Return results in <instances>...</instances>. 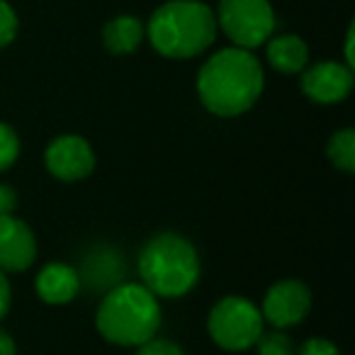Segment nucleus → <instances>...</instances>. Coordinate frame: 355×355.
<instances>
[{
	"label": "nucleus",
	"mask_w": 355,
	"mask_h": 355,
	"mask_svg": "<svg viewBox=\"0 0 355 355\" xmlns=\"http://www.w3.org/2000/svg\"><path fill=\"white\" fill-rule=\"evenodd\" d=\"M217 37V15L198 0H171L148 20V40L168 59H193Z\"/></svg>",
	"instance_id": "4"
},
{
	"label": "nucleus",
	"mask_w": 355,
	"mask_h": 355,
	"mask_svg": "<svg viewBox=\"0 0 355 355\" xmlns=\"http://www.w3.org/2000/svg\"><path fill=\"white\" fill-rule=\"evenodd\" d=\"M0 355H17L15 338L6 329H0Z\"/></svg>",
	"instance_id": "23"
},
{
	"label": "nucleus",
	"mask_w": 355,
	"mask_h": 355,
	"mask_svg": "<svg viewBox=\"0 0 355 355\" xmlns=\"http://www.w3.org/2000/svg\"><path fill=\"white\" fill-rule=\"evenodd\" d=\"M17 209V193L12 185L0 183V214H15Z\"/></svg>",
	"instance_id": "21"
},
{
	"label": "nucleus",
	"mask_w": 355,
	"mask_h": 355,
	"mask_svg": "<svg viewBox=\"0 0 355 355\" xmlns=\"http://www.w3.org/2000/svg\"><path fill=\"white\" fill-rule=\"evenodd\" d=\"M141 285L158 300H180L190 295L200 280V253L190 239L175 232L153 234L139 251Z\"/></svg>",
	"instance_id": "2"
},
{
	"label": "nucleus",
	"mask_w": 355,
	"mask_h": 355,
	"mask_svg": "<svg viewBox=\"0 0 355 355\" xmlns=\"http://www.w3.org/2000/svg\"><path fill=\"white\" fill-rule=\"evenodd\" d=\"M46 171L61 183H78L95 171V151L90 141L78 134H61L51 139L44 151Z\"/></svg>",
	"instance_id": "8"
},
{
	"label": "nucleus",
	"mask_w": 355,
	"mask_h": 355,
	"mask_svg": "<svg viewBox=\"0 0 355 355\" xmlns=\"http://www.w3.org/2000/svg\"><path fill=\"white\" fill-rule=\"evenodd\" d=\"M326 156H329L331 166L338 168L343 173L355 171V132L353 129H340V132L331 134L329 144H326Z\"/></svg>",
	"instance_id": "15"
},
{
	"label": "nucleus",
	"mask_w": 355,
	"mask_h": 355,
	"mask_svg": "<svg viewBox=\"0 0 355 355\" xmlns=\"http://www.w3.org/2000/svg\"><path fill=\"white\" fill-rule=\"evenodd\" d=\"M12 304V287L10 280H8V272L0 270V321L6 319V314L10 311Z\"/></svg>",
	"instance_id": "22"
},
{
	"label": "nucleus",
	"mask_w": 355,
	"mask_h": 355,
	"mask_svg": "<svg viewBox=\"0 0 355 355\" xmlns=\"http://www.w3.org/2000/svg\"><path fill=\"white\" fill-rule=\"evenodd\" d=\"M268 61L280 73H302L309 64V46L295 35H282L268 42Z\"/></svg>",
	"instance_id": "13"
},
{
	"label": "nucleus",
	"mask_w": 355,
	"mask_h": 355,
	"mask_svg": "<svg viewBox=\"0 0 355 355\" xmlns=\"http://www.w3.org/2000/svg\"><path fill=\"white\" fill-rule=\"evenodd\" d=\"M144 40V25L132 15L114 17L105 25L103 42L112 54H132Z\"/></svg>",
	"instance_id": "14"
},
{
	"label": "nucleus",
	"mask_w": 355,
	"mask_h": 355,
	"mask_svg": "<svg viewBox=\"0 0 355 355\" xmlns=\"http://www.w3.org/2000/svg\"><path fill=\"white\" fill-rule=\"evenodd\" d=\"M266 85L263 66L248 49L229 46L200 69L198 95L217 117H239L258 103Z\"/></svg>",
	"instance_id": "1"
},
{
	"label": "nucleus",
	"mask_w": 355,
	"mask_h": 355,
	"mask_svg": "<svg viewBox=\"0 0 355 355\" xmlns=\"http://www.w3.org/2000/svg\"><path fill=\"white\" fill-rule=\"evenodd\" d=\"M353 90V69L338 61H321L302 73V93L319 105H336Z\"/></svg>",
	"instance_id": "9"
},
{
	"label": "nucleus",
	"mask_w": 355,
	"mask_h": 355,
	"mask_svg": "<svg viewBox=\"0 0 355 355\" xmlns=\"http://www.w3.org/2000/svg\"><path fill=\"white\" fill-rule=\"evenodd\" d=\"M20 158V137L10 124L0 122V173L10 171Z\"/></svg>",
	"instance_id": "17"
},
{
	"label": "nucleus",
	"mask_w": 355,
	"mask_h": 355,
	"mask_svg": "<svg viewBox=\"0 0 355 355\" xmlns=\"http://www.w3.org/2000/svg\"><path fill=\"white\" fill-rule=\"evenodd\" d=\"M137 355H185V350L178 343H173V340L153 336V338H148L146 343L139 345Z\"/></svg>",
	"instance_id": "19"
},
{
	"label": "nucleus",
	"mask_w": 355,
	"mask_h": 355,
	"mask_svg": "<svg viewBox=\"0 0 355 355\" xmlns=\"http://www.w3.org/2000/svg\"><path fill=\"white\" fill-rule=\"evenodd\" d=\"M37 261V239L15 214H0V270L22 272Z\"/></svg>",
	"instance_id": "10"
},
{
	"label": "nucleus",
	"mask_w": 355,
	"mask_h": 355,
	"mask_svg": "<svg viewBox=\"0 0 355 355\" xmlns=\"http://www.w3.org/2000/svg\"><path fill=\"white\" fill-rule=\"evenodd\" d=\"M76 270L80 275V287H88L90 292H103V295L127 280L124 256L107 243L88 248Z\"/></svg>",
	"instance_id": "11"
},
{
	"label": "nucleus",
	"mask_w": 355,
	"mask_h": 355,
	"mask_svg": "<svg viewBox=\"0 0 355 355\" xmlns=\"http://www.w3.org/2000/svg\"><path fill=\"white\" fill-rule=\"evenodd\" d=\"M35 290H37V297H40L44 304L61 306V304H71L83 287H80V275L73 266L54 261V263H46V266L37 272Z\"/></svg>",
	"instance_id": "12"
},
{
	"label": "nucleus",
	"mask_w": 355,
	"mask_h": 355,
	"mask_svg": "<svg viewBox=\"0 0 355 355\" xmlns=\"http://www.w3.org/2000/svg\"><path fill=\"white\" fill-rule=\"evenodd\" d=\"M263 329H266V321H263L261 306L241 295H229L219 300L207 316L209 338L229 353L253 348Z\"/></svg>",
	"instance_id": "5"
},
{
	"label": "nucleus",
	"mask_w": 355,
	"mask_h": 355,
	"mask_svg": "<svg viewBox=\"0 0 355 355\" xmlns=\"http://www.w3.org/2000/svg\"><path fill=\"white\" fill-rule=\"evenodd\" d=\"M253 348L258 355H295L297 350L295 340L290 338V334H285V329H272L270 334L263 331Z\"/></svg>",
	"instance_id": "16"
},
{
	"label": "nucleus",
	"mask_w": 355,
	"mask_h": 355,
	"mask_svg": "<svg viewBox=\"0 0 355 355\" xmlns=\"http://www.w3.org/2000/svg\"><path fill=\"white\" fill-rule=\"evenodd\" d=\"M217 25L241 49H256L270 40L275 15L268 0H222Z\"/></svg>",
	"instance_id": "6"
},
{
	"label": "nucleus",
	"mask_w": 355,
	"mask_h": 355,
	"mask_svg": "<svg viewBox=\"0 0 355 355\" xmlns=\"http://www.w3.org/2000/svg\"><path fill=\"white\" fill-rule=\"evenodd\" d=\"M311 311V290L302 280L285 277L268 287L263 297L261 314L263 321L272 329H292L302 324Z\"/></svg>",
	"instance_id": "7"
},
{
	"label": "nucleus",
	"mask_w": 355,
	"mask_h": 355,
	"mask_svg": "<svg viewBox=\"0 0 355 355\" xmlns=\"http://www.w3.org/2000/svg\"><path fill=\"white\" fill-rule=\"evenodd\" d=\"M295 355H340V350L336 348V343L324 338V336H314V338H306L295 350Z\"/></svg>",
	"instance_id": "20"
},
{
	"label": "nucleus",
	"mask_w": 355,
	"mask_h": 355,
	"mask_svg": "<svg viewBox=\"0 0 355 355\" xmlns=\"http://www.w3.org/2000/svg\"><path fill=\"white\" fill-rule=\"evenodd\" d=\"M17 35V17L15 10L8 6L6 0H0V49L8 46Z\"/></svg>",
	"instance_id": "18"
},
{
	"label": "nucleus",
	"mask_w": 355,
	"mask_h": 355,
	"mask_svg": "<svg viewBox=\"0 0 355 355\" xmlns=\"http://www.w3.org/2000/svg\"><path fill=\"white\" fill-rule=\"evenodd\" d=\"M95 326L107 343L139 348L161 329V304L141 282H119L103 295Z\"/></svg>",
	"instance_id": "3"
}]
</instances>
